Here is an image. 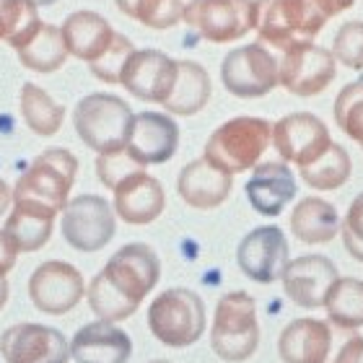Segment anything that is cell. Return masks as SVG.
Here are the masks:
<instances>
[{"label": "cell", "mask_w": 363, "mask_h": 363, "mask_svg": "<svg viewBox=\"0 0 363 363\" xmlns=\"http://www.w3.org/2000/svg\"><path fill=\"white\" fill-rule=\"evenodd\" d=\"M62 239L78 252H99L112 242L117 213L99 195H78L62 211Z\"/></svg>", "instance_id": "obj_10"}, {"label": "cell", "mask_w": 363, "mask_h": 363, "mask_svg": "<svg viewBox=\"0 0 363 363\" xmlns=\"http://www.w3.org/2000/svg\"><path fill=\"white\" fill-rule=\"evenodd\" d=\"M18 106H21V117L26 122V128L31 133H37L42 138L55 135L62 128L65 120V106L60 101H55L45 89H39L37 84H23L21 96H18Z\"/></svg>", "instance_id": "obj_29"}, {"label": "cell", "mask_w": 363, "mask_h": 363, "mask_svg": "<svg viewBox=\"0 0 363 363\" xmlns=\"http://www.w3.org/2000/svg\"><path fill=\"white\" fill-rule=\"evenodd\" d=\"M340 234L350 257L363 262V192L353 197V203H350L348 213L340 223Z\"/></svg>", "instance_id": "obj_37"}, {"label": "cell", "mask_w": 363, "mask_h": 363, "mask_svg": "<svg viewBox=\"0 0 363 363\" xmlns=\"http://www.w3.org/2000/svg\"><path fill=\"white\" fill-rule=\"evenodd\" d=\"M244 192L259 216L275 218L296 197L298 182H296L294 172L288 169L286 161H259L257 167L252 169V177Z\"/></svg>", "instance_id": "obj_20"}, {"label": "cell", "mask_w": 363, "mask_h": 363, "mask_svg": "<svg viewBox=\"0 0 363 363\" xmlns=\"http://www.w3.org/2000/svg\"><path fill=\"white\" fill-rule=\"evenodd\" d=\"M86 296V280L76 265L65 259L42 262L29 278V298L39 311L60 317L76 309Z\"/></svg>", "instance_id": "obj_12"}, {"label": "cell", "mask_w": 363, "mask_h": 363, "mask_svg": "<svg viewBox=\"0 0 363 363\" xmlns=\"http://www.w3.org/2000/svg\"><path fill=\"white\" fill-rule=\"evenodd\" d=\"M337 267L325 255H303V257L291 259L283 272V291L296 306L301 309H319L325 306V298L330 288L335 286Z\"/></svg>", "instance_id": "obj_18"}, {"label": "cell", "mask_w": 363, "mask_h": 363, "mask_svg": "<svg viewBox=\"0 0 363 363\" xmlns=\"http://www.w3.org/2000/svg\"><path fill=\"white\" fill-rule=\"evenodd\" d=\"M239 270L255 283H275L283 278L288 257V239L283 228L278 226H259L244 236L239 250H236Z\"/></svg>", "instance_id": "obj_15"}, {"label": "cell", "mask_w": 363, "mask_h": 363, "mask_svg": "<svg viewBox=\"0 0 363 363\" xmlns=\"http://www.w3.org/2000/svg\"><path fill=\"white\" fill-rule=\"evenodd\" d=\"M179 60L169 57L161 50H135V55L128 60L122 70L120 84L140 101L164 104L174 89Z\"/></svg>", "instance_id": "obj_17"}, {"label": "cell", "mask_w": 363, "mask_h": 363, "mask_svg": "<svg viewBox=\"0 0 363 363\" xmlns=\"http://www.w3.org/2000/svg\"><path fill=\"white\" fill-rule=\"evenodd\" d=\"M182 21L208 42H236L255 29V0H189Z\"/></svg>", "instance_id": "obj_9"}, {"label": "cell", "mask_w": 363, "mask_h": 363, "mask_svg": "<svg viewBox=\"0 0 363 363\" xmlns=\"http://www.w3.org/2000/svg\"><path fill=\"white\" fill-rule=\"evenodd\" d=\"M114 213L130 226H148L164 213L167 192L156 177L145 174V169H138L112 189Z\"/></svg>", "instance_id": "obj_19"}, {"label": "cell", "mask_w": 363, "mask_h": 363, "mask_svg": "<svg viewBox=\"0 0 363 363\" xmlns=\"http://www.w3.org/2000/svg\"><path fill=\"white\" fill-rule=\"evenodd\" d=\"M11 203H13V192L8 189V184L3 179H0V216L11 208Z\"/></svg>", "instance_id": "obj_42"}, {"label": "cell", "mask_w": 363, "mask_h": 363, "mask_svg": "<svg viewBox=\"0 0 363 363\" xmlns=\"http://www.w3.org/2000/svg\"><path fill=\"white\" fill-rule=\"evenodd\" d=\"M333 363H363V337H350Z\"/></svg>", "instance_id": "obj_40"}, {"label": "cell", "mask_w": 363, "mask_h": 363, "mask_svg": "<svg viewBox=\"0 0 363 363\" xmlns=\"http://www.w3.org/2000/svg\"><path fill=\"white\" fill-rule=\"evenodd\" d=\"M0 356L6 363H68L70 342L55 327L21 322L0 335Z\"/></svg>", "instance_id": "obj_14"}, {"label": "cell", "mask_w": 363, "mask_h": 363, "mask_svg": "<svg viewBox=\"0 0 363 363\" xmlns=\"http://www.w3.org/2000/svg\"><path fill=\"white\" fill-rule=\"evenodd\" d=\"M220 81L236 99H259L280 86L278 55L262 42L236 47L220 62Z\"/></svg>", "instance_id": "obj_8"}, {"label": "cell", "mask_w": 363, "mask_h": 363, "mask_svg": "<svg viewBox=\"0 0 363 363\" xmlns=\"http://www.w3.org/2000/svg\"><path fill=\"white\" fill-rule=\"evenodd\" d=\"M179 148V125L169 114L140 112L133 114L125 151L140 167L167 164Z\"/></svg>", "instance_id": "obj_16"}, {"label": "cell", "mask_w": 363, "mask_h": 363, "mask_svg": "<svg viewBox=\"0 0 363 363\" xmlns=\"http://www.w3.org/2000/svg\"><path fill=\"white\" fill-rule=\"evenodd\" d=\"M272 145L280 159L303 169L333 145V138L317 114L294 112L272 125Z\"/></svg>", "instance_id": "obj_13"}, {"label": "cell", "mask_w": 363, "mask_h": 363, "mask_svg": "<svg viewBox=\"0 0 363 363\" xmlns=\"http://www.w3.org/2000/svg\"><path fill=\"white\" fill-rule=\"evenodd\" d=\"M133 109L125 99L114 94H89L76 104L73 125L91 151L99 156L125 151Z\"/></svg>", "instance_id": "obj_7"}, {"label": "cell", "mask_w": 363, "mask_h": 363, "mask_svg": "<svg viewBox=\"0 0 363 363\" xmlns=\"http://www.w3.org/2000/svg\"><path fill=\"white\" fill-rule=\"evenodd\" d=\"M133 356L130 335L114 322H89L70 340V358L76 363H128Z\"/></svg>", "instance_id": "obj_21"}, {"label": "cell", "mask_w": 363, "mask_h": 363, "mask_svg": "<svg viewBox=\"0 0 363 363\" xmlns=\"http://www.w3.org/2000/svg\"><path fill=\"white\" fill-rule=\"evenodd\" d=\"M333 114L337 128L363 148V78L348 84L335 96Z\"/></svg>", "instance_id": "obj_34"}, {"label": "cell", "mask_w": 363, "mask_h": 363, "mask_svg": "<svg viewBox=\"0 0 363 363\" xmlns=\"http://www.w3.org/2000/svg\"><path fill=\"white\" fill-rule=\"evenodd\" d=\"M333 348V330L322 319H294L278 337V356L283 363H327Z\"/></svg>", "instance_id": "obj_23"}, {"label": "cell", "mask_w": 363, "mask_h": 363, "mask_svg": "<svg viewBox=\"0 0 363 363\" xmlns=\"http://www.w3.org/2000/svg\"><path fill=\"white\" fill-rule=\"evenodd\" d=\"M280 86L298 99H311L322 94L335 81L337 60L330 50L306 42L278 55Z\"/></svg>", "instance_id": "obj_11"}, {"label": "cell", "mask_w": 363, "mask_h": 363, "mask_svg": "<svg viewBox=\"0 0 363 363\" xmlns=\"http://www.w3.org/2000/svg\"><path fill=\"white\" fill-rule=\"evenodd\" d=\"M340 213L322 197H303L291 213V231L301 244H330L340 234Z\"/></svg>", "instance_id": "obj_25"}, {"label": "cell", "mask_w": 363, "mask_h": 363, "mask_svg": "<svg viewBox=\"0 0 363 363\" xmlns=\"http://www.w3.org/2000/svg\"><path fill=\"white\" fill-rule=\"evenodd\" d=\"M76 174L78 159L68 148H47L18 177L13 203H37L62 213L70 200V189L76 184Z\"/></svg>", "instance_id": "obj_5"}, {"label": "cell", "mask_w": 363, "mask_h": 363, "mask_svg": "<svg viewBox=\"0 0 363 363\" xmlns=\"http://www.w3.org/2000/svg\"><path fill=\"white\" fill-rule=\"evenodd\" d=\"M161 278L159 255L148 244L133 242L117 250L86 286L91 311L104 322H122L138 311Z\"/></svg>", "instance_id": "obj_1"}, {"label": "cell", "mask_w": 363, "mask_h": 363, "mask_svg": "<svg viewBox=\"0 0 363 363\" xmlns=\"http://www.w3.org/2000/svg\"><path fill=\"white\" fill-rule=\"evenodd\" d=\"M31 3H34V6H52V3H57V0H31Z\"/></svg>", "instance_id": "obj_44"}, {"label": "cell", "mask_w": 363, "mask_h": 363, "mask_svg": "<svg viewBox=\"0 0 363 363\" xmlns=\"http://www.w3.org/2000/svg\"><path fill=\"white\" fill-rule=\"evenodd\" d=\"M8 301V280L0 275V311H3V306H6Z\"/></svg>", "instance_id": "obj_43"}, {"label": "cell", "mask_w": 363, "mask_h": 363, "mask_svg": "<svg viewBox=\"0 0 363 363\" xmlns=\"http://www.w3.org/2000/svg\"><path fill=\"white\" fill-rule=\"evenodd\" d=\"M138 169H145V167H140L138 161L130 159L128 151L104 153V156L96 159V174H99V179H101V184L109 189H114L125 177L138 172Z\"/></svg>", "instance_id": "obj_38"}, {"label": "cell", "mask_w": 363, "mask_h": 363, "mask_svg": "<svg viewBox=\"0 0 363 363\" xmlns=\"http://www.w3.org/2000/svg\"><path fill=\"white\" fill-rule=\"evenodd\" d=\"M330 21L314 0H255V29L257 42L272 52H286L296 45H306Z\"/></svg>", "instance_id": "obj_2"}, {"label": "cell", "mask_w": 363, "mask_h": 363, "mask_svg": "<svg viewBox=\"0 0 363 363\" xmlns=\"http://www.w3.org/2000/svg\"><path fill=\"white\" fill-rule=\"evenodd\" d=\"M42 26L39 11L31 0H0V39L18 50Z\"/></svg>", "instance_id": "obj_32"}, {"label": "cell", "mask_w": 363, "mask_h": 363, "mask_svg": "<svg viewBox=\"0 0 363 363\" xmlns=\"http://www.w3.org/2000/svg\"><path fill=\"white\" fill-rule=\"evenodd\" d=\"M319 6V11L327 16V18H333V16L342 13V11H348V8L356 6V0H314Z\"/></svg>", "instance_id": "obj_41"}, {"label": "cell", "mask_w": 363, "mask_h": 363, "mask_svg": "<svg viewBox=\"0 0 363 363\" xmlns=\"http://www.w3.org/2000/svg\"><path fill=\"white\" fill-rule=\"evenodd\" d=\"M16 259H18V247H16L13 239H11L6 231H0V275H3V278L13 270Z\"/></svg>", "instance_id": "obj_39"}, {"label": "cell", "mask_w": 363, "mask_h": 363, "mask_svg": "<svg viewBox=\"0 0 363 363\" xmlns=\"http://www.w3.org/2000/svg\"><path fill=\"white\" fill-rule=\"evenodd\" d=\"M327 319L337 330H358L363 327V280L337 278L325 298Z\"/></svg>", "instance_id": "obj_30"}, {"label": "cell", "mask_w": 363, "mask_h": 363, "mask_svg": "<svg viewBox=\"0 0 363 363\" xmlns=\"http://www.w3.org/2000/svg\"><path fill=\"white\" fill-rule=\"evenodd\" d=\"M57 213L37 203H13V211L6 220V231L18 252H37L42 250L50 236H52V226Z\"/></svg>", "instance_id": "obj_26"}, {"label": "cell", "mask_w": 363, "mask_h": 363, "mask_svg": "<svg viewBox=\"0 0 363 363\" xmlns=\"http://www.w3.org/2000/svg\"><path fill=\"white\" fill-rule=\"evenodd\" d=\"M231 187H234V177L211 164L205 156L189 161L177 179L179 197L197 211H213V208L223 205L226 197L231 195Z\"/></svg>", "instance_id": "obj_22"}, {"label": "cell", "mask_w": 363, "mask_h": 363, "mask_svg": "<svg viewBox=\"0 0 363 363\" xmlns=\"http://www.w3.org/2000/svg\"><path fill=\"white\" fill-rule=\"evenodd\" d=\"M16 55H18V60H21L23 68L34 70V73H55V70H60L62 65H65V60L70 57L60 26H52V23H42V26L16 50Z\"/></svg>", "instance_id": "obj_28"}, {"label": "cell", "mask_w": 363, "mask_h": 363, "mask_svg": "<svg viewBox=\"0 0 363 363\" xmlns=\"http://www.w3.org/2000/svg\"><path fill=\"white\" fill-rule=\"evenodd\" d=\"M333 57L345 68L363 70V21H345L333 39Z\"/></svg>", "instance_id": "obj_36"}, {"label": "cell", "mask_w": 363, "mask_h": 363, "mask_svg": "<svg viewBox=\"0 0 363 363\" xmlns=\"http://www.w3.org/2000/svg\"><path fill=\"white\" fill-rule=\"evenodd\" d=\"M211 101V76L208 70L195 60H179V73H177L174 89L164 101V109L177 117H189L205 109Z\"/></svg>", "instance_id": "obj_27"}, {"label": "cell", "mask_w": 363, "mask_h": 363, "mask_svg": "<svg viewBox=\"0 0 363 363\" xmlns=\"http://www.w3.org/2000/svg\"><path fill=\"white\" fill-rule=\"evenodd\" d=\"M205 303L189 288H167L148 306V330L167 348H189L205 333Z\"/></svg>", "instance_id": "obj_6"}, {"label": "cell", "mask_w": 363, "mask_h": 363, "mask_svg": "<svg viewBox=\"0 0 363 363\" xmlns=\"http://www.w3.org/2000/svg\"><path fill=\"white\" fill-rule=\"evenodd\" d=\"M133 55H135V45L125 34H114L112 45L106 47V52L101 57H96L94 62H89V68L99 81H104V84H120L122 70H125V65H128V60Z\"/></svg>", "instance_id": "obj_35"}, {"label": "cell", "mask_w": 363, "mask_h": 363, "mask_svg": "<svg viewBox=\"0 0 363 363\" xmlns=\"http://www.w3.org/2000/svg\"><path fill=\"white\" fill-rule=\"evenodd\" d=\"M298 172H301V179L306 182L311 189L333 192V189H340L342 184L350 179L353 164H350L348 151H345L340 143H333L317 161H311L309 167L298 169Z\"/></svg>", "instance_id": "obj_31"}, {"label": "cell", "mask_w": 363, "mask_h": 363, "mask_svg": "<svg viewBox=\"0 0 363 363\" xmlns=\"http://www.w3.org/2000/svg\"><path fill=\"white\" fill-rule=\"evenodd\" d=\"M148 363H172V361H164V358H156V361H148Z\"/></svg>", "instance_id": "obj_45"}, {"label": "cell", "mask_w": 363, "mask_h": 363, "mask_svg": "<svg viewBox=\"0 0 363 363\" xmlns=\"http://www.w3.org/2000/svg\"><path fill=\"white\" fill-rule=\"evenodd\" d=\"M259 322L257 303L247 291L220 296L211 327L213 353L226 363H244L257 353Z\"/></svg>", "instance_id": "obj_3"}, {"label": "cell", "mask_w": 363, "mask_h": 363, "mask_svg": "<svg viewBox=\"0 0 363 363\" xmlns=\"http://www.w3.org/2000/svg\"><path fill=\"white\" fill-rule=\"evenodd\" d=\"M62 39L68 45V52L78 60L94 62L96 57L106 52V47L112 45L117 31L104 16L94 13V11H76L70 13L60 26Z\"/></svg>", "instance_id": "obj_24"}, {"label": "cell", "mask_w": 363, "mask_h": 363, "mask_svg": "<svg viewBox=\"0 0 363 363\" xmlns=\"http://www.w3.org/2000/svg\"><path fill=\"white\" fill-rule=\"evenodd\" d=\"M272 143V125L262 117H234L216 128L205 143V159L228 174H242L259 164Z\"/></svg>", "instance_id": "obj_4"}, {"label": "cell", "mask_w": 363, "mask_h": 363, "mask_svg": "<svg viewBox=\"0 0 363 363\" xmlns=\"http://www.w3.org/2000/svg\"><path fill=\"white\" fill-rule=\"evenodd\" d=\"M122 13L148 29H172L184 16V0H114Z\"/></svg>", "instance_id": "obj_33"}]
</instances>
